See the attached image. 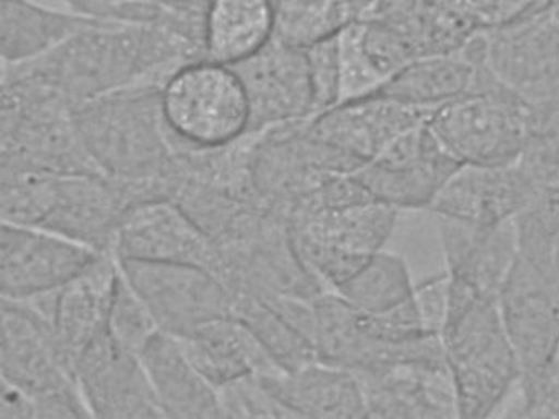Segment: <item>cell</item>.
<instances>
[{"mask_svg": "<svg viewBox=\"0 0 559 419\" xmlns=\"http://www.w3.org/2000/svg\"><path fill=\"white\" fill-rule=\"evenodd\" d=\"M204 52L178 33L155 25L107 22L91 26L51 51L11 68L35 75L73 108L136 85H158Z\"/></svg>", "mask_w": 559, "mask_h": 419, "instance_id": "6da1fadb", "label": "cell"}, {"mask_svg": "<svg viewBox=\"0 0 559 419\" xmlns=\"http://www.w3.org/2000/svg\"><path fill=\"white\" fill-rule=\"evenodd\" d=\"M440 339L453 376L460 418L492 415L520 382L519 360L499 298L477 294L450 277V310Z\"/></svg>", "mask_w": 559, "mask_h": 419, "instance_id": "7a4b0ae2", "label": "cell"}, {"mask_svg": "<svg viewBox=\"0 0 559 419\" xmlns=\"http://www.w3.org/2000/svg\"><path fill=\"white\" fill-rule=\"evenodd\" d=\"M2 164L5 170L106 173L81 137L74 108L35 75L2 65Z\"/></svg>", "mask_w": 559, "mask_h": 419, "instance_id": "3957f363", "label": "cell"}, {"mask_svg": "<svg viewBox=\"0 0 559 419\" xmlns=\"http://www.w3.org/2000/svg\"><path fill=\"white\" fill-rule=\"evenodd\" d=\"M81 137L97 166L122 180L168 176L186 146L166 124L162 87L136 85L74 108Z\"/></svg>", "mask_w": 559, "mask_h": 419, "instance_id": "277c9868", "label": "cell"}, {"mask_svg": "<svg viewBox=\"0 0 559 419\" xmlns=\"http://www.w3.org/2000/svg\"><path fill=\"white\" fill-rule=\"evenodd\" d=\"M427 124L463 166H506L519 163L528 146L533 105L486 68L476 91L435 108Z\"/></svg>", "mask_w": 559, "mask_h": 419, "instance_id": "5b68a950", "label": "cell"}, {"mask_svg": "<svg viewBox=\"0 0 559 419\" xmlns=\"http://www.w3.org/2000/svg\"><path fill=\"white\" fill-rule=\"evenodd\" d=\"M166 124L191 147H221L250 131L247 88L235 68L211 59L186 62L162 87Z\"/></svg>", "mask_w": 559, "mask_h": 419, "instance_id": "8992f818", "label": "cell"}, {"mask_svg": "<svg viewBox=\"0 0 559 419\" xmlns=\"http://www.w3.org/2000/svg\"><path fill=\"white\" fill-rule=\"evenodd\" d=\"M117 261L163 333L185 337L207 321L234 314L230 290L214 271L173 262Z\"/></svg>", "mask_w": 559, "mask_h": 419, "instance_id": "52a82bcc", "label": "cell"}, {"mask_svg": "<svg viewBox=\"0 0 559 419\" xmlns=\"http://www.w3.org/2000/svg\"><path fill=\"white\" fill-rule=\"evenodd\" d=\"M461 166L425 123L399 136L355 176L378 202L395 210H428Z\"/></svg>", "mask_w": 559, "mask_h": 419, "instance_id": "ba28073f", "label": "cell"}, {"mask_svg": "<svg viewBox=\"0 0 559 419\" xmlns=\"http://www.w3.org/2000/svg\"><path fill=\"white\" fill-rule=\"evenodd\" d=\"M499 303L519 360V386L528 385L559 347V280L516 252Z\"/></svg>", "mask_w": 559, "mask_h": 419, "instance_id": "9c48e42d", "label": "cell"}, {"mask_svg": "<svg viewBox=\"0 0 559 419\" xmlns=\"http://www.w3.org/2000/svg\"><path fill=\"white\" fill-rule=\"evenodd\" d=\"M484 64L492 77L532 105L559 95V26L545 7L483 32Z\"/></svg>", "mask_w": 559, "mask_h": 419, "instance_id": "30bf717a", "label": "cell"}, {"mask_svg": "<svg viewBox=\"0 0 559 419\" xmlns=\"http://www.w3.org/2000/svg\"><path fill=\"white\" fill-rule=\"evenodd\" d=\"M109 251L119 259L198 265L218 274L214 239L169 199H150L127 208Z\"/></svg>", "mask_w": 559, "mask_h": 419, "instance_id": "8fae6325", "label": "cell"}, {"mask_svg": "<svg viewBox=\"0 0 559 419\" xmlns=\"http://www.w3.org/2000/svg\"><path fill=\"white\" fill-rule=\"evenodd\" d=\"M103 251L41 226L2 222L0 291L24 298L63 287Z\"/></svg>", "mask_w": 559, "mask_h": 419, "instance_id": "7c38bea8", "label": "cell"}, {"mask_svg": "<svg viewBox=\"0 0 559 419\" xmlns=\"http://www.w3.org/2000/svg\"><path fill=\"white\" fill-rule=\"evenodd\" d=\"M0 367L2 379L28 392L78 396L84 402L76 367L61 347L51 323L5 298H2Z\"/></svg>", "mask_w": 559, "mask_h": 419, "instance_id": "4fadbf2b", "label": "cell"}, {"mask_svg": "<svg viewBox=\"0 0 559 419\" xmlns=\"http://www.w3.org/2000/svg\"><path fill=\"white\" fill-rule=\"evenodd\" d=\"M76 379L93 418H166L142 360L109 327L81 354Z\"/></svg>", "mask_w": 559, "mask_h": 419, "instance_id": "5bb4252c", "label": "cell"}, {"mask_svg": "<svg viewBox=\"0 0 559 419\" xmlns=\"http://www.w3.org/2000/svg\"><path fill=\"white\" fill-rule=\"evenodd\" d=\"M522 163L506 166H461L430 205L440 218L474 225H500L515 219L542 195Z\"/></svg>", "mask_w": 559, "mask_h": 419, "instance_id": "9a60e30c", "label": "cell"}, {"mask_svg": "<svg viewBox=\"0 0 559 419\" xmlns=\"http://www.w3.org/2000/svg\"><path fill=\"white\" fill-rule=\"evenodd\" d=\"M251 107L250 130H266L313 117V91L306 49L271 39L257 55L231 65Z\"/></svg>", "mask_w": 559, "mask_h": 419, "instance_id": "2e32d148", "label": "cell"}, {"mask_svg": "<svg viewBox=\"0 0 559 419\" xmlns=\"http://www.w3.org/2000/svg\"><path fill=\"white\" fill-rule=\"evenodd\" d=\"M433 110L374 94L343 101L316 115L306 121V131L316 140L368 164L399 136L427 123Z\"/></svg>", "mask_w": 559, "mask_h": 419, "instance_id": "e0dca14e", "label": "cell"}, {"mask_svg": "<svg viewBox=\"0 0 559 419\" xmlns=\"http://www.w3.org/2000/svg\"><path fill=\"white\" fill-rule=\"evenodd\" d=\"M355 375L365 395L366 418H460L447 359L405 360Z\"/></svg>", "mask_w": 559, "mask_h": 419, "instance_id": "ac0fdd59", "label": "cell"}, {"mask_svg": "<svg viewBox=\"0 0 559 419\" xmlns=\"http://www.w3.org/2000/svg\"><path fill=\"white\" fill-rule=\"evenodd\" d=\"M133 203H139V196L129 180L107 173H67L60 177L57 205L40 226L97 251H109L120 218Z\"/></svg>", "mask_w": 559, "mask_h": 419, "instance_id": "d6986e66", "label": "cell"}, {"mask_svg": "<svg viewBox=\"0 0 559 419\" xmlns=\"http://www.w3.org/2000/svg\"><path fill=\"white\" fill-rule=\"evenodd\" d=\"M447 274L480 295L500 297L519 252L516 218L500 225H474L440 218Z\"/></svg>", "mask_w": 559, "mask_h": 419, "instance_id": "ffe728a7", "label": "cell"}, {"mask_svg": "<svg viewBox=\"0 0 559 419\" xmlns=\"http://www.w3.org/2000/svg\"><path fill=\"white\" fill-rule=\"evenodd\" d=\"M117 282L119 262L112 251H104L58 290L53 330L74 367L109 327Z\"/></svg>", "mask_w": 559, "mask_h": 419, "instance_id": "44dd1931", "label": "cell"}, {"mask_svg": "<svg viewBox=\"0 0 559 419\" xmlns=\"http://www.w3.org/2000/svg\"><path fill=\"white\" fill-rule=\"evenodd\" d=\"M176 339L215 388L251 373L276 376L287 372L254 331L235 314L207 321Z\"/></svg>", "mask_w": 559, "mask_h": 419, "instance_id": "7402d4cb", "label": "cell"}, {"mask_svg": "<svg viewBox=\"0 0 559 419\" xmlns=\"http://www.w3.org/2000/svg\"><path fill=\"white\" fill-rule=\"evenodd\" d=\"M483 71L484 36L480 32L457 51L415 59L389 77L376 95L414 107L437 108L476 91Z\"/></svg>", "mask_w": 559, "mask_h": 419, "instance_id": "603a6c76", "label": "cell"}, {"mask_svg": "<svg viewBox=\"0 0 559 419\" xmlns=\"http://www.w3.org/2000/svg\"><path fill=\"white\" fill-rule=\"evenodd\" d=\"M399 210L385 203H356L338 208H296L289 213L290 236L346 254L371 258L394 232Z\"/></svg>", "mask_w": 559, "mask_h": 419, "instance_id": "cb8c5ba5", "label": "cell"}, {"mask_svg": "<svg viewBox=\"0 0 559 419\" xmlns=\"http://www.w3.org/2000/svg\"><path fill=\"white\" fill-rule=\"evenodd\" d=\"M140 360L166 418H222L217 388L199 372L175 336L159 331Z\"/></svg>", "mask_w": 559, "mask_h": 419, "instance_id": "d4e9b609", "label": "cell"}, {"mask_svg": "<svg viewBox=\"0 0 559 419\" xmlns=\"http://www.w3.org/2000/svg\"><path fill=\"white\" fill-rule=\"evenodd\" d=\"M270 380L299 418H366L361 383L345 367L316 360Z\"/></svg>", "mask_w": 559, "mask_h": 419, "instance_id": "484cf974", "label": "cell"}, {"mask_svg": "<svg viewBox=\"0 0 559 419\" xmlns=\"http://www.w3.org/2000/svg\"><path fill=\"white\" fill-rule=\"evenodd\" d=\"M100 23L107 22L70 9H50L35 0H0L2 64L31 61Z\"/></svg>", "mask_w": 559, "mask_h": 419, "instance_id": "4316f807", "label": "cell"}, {"mask_svg": "<svg viewBox=\"0 0 559 419\" xmlns=\"http://www.w3.org/2000/svg\"><path fill=\"white\" fill-rule=\"evenodd\" d=\"M274 0H211L205 9V59L237 65L274 38Z\"/></svg>", "mask_w": 559, "mask_h": 419, "instance_id": "83f0119b", "label": "cell"}, {"mask_svg": "<svg viewBox=\"0 0 559 419\" xmlns=\"http://www.w3.org/2000/svg\"><path fill=\"white\" fill-rule=\"evenodd\" d=\"M362 16L394 26L418 58L457 51L480 33L440 0H376Z\"/></svg>", "mask_w": 559, "mask_h": 419, "instance_id": "f1b7e54d", "label": "cell"}, {"mask_svg": "<svg viewBox=\"0 0 559 419\" xmlns=\"http://www.w3.org/2000/svg\"><path fill=\"white\" fill-rule=\"evenodd\" d=\"M407 262L394 252H376L335 294L359 313L376 314L392 310L414 294Z\"/></svg>", "mask_w": 559, "mask_h": 419, "instance_id": "f546056e", "label": "cell"}, {"mask_svg": "<svg viewBox=\"0 0 559 419\" xmlns=\"http://www.w3.org/2000/svg\"><path fill=\"white\" fill-rule=\"evenodd\" d=\"M274 38L299 49L335 38L361 19L348 0H274Z\"/></svg>", "mask_w": 559, "mask_h": 419, "instance_id": "4dcf8cb0", "label": "cell"}, {"mask_svg": "<svg viewBox=\"0 0 559 419\" xmlns=\"http://www.w3.org/2000/svg\"><path fill=\"white\" fill-rule=\"evenodd\" d=\"M234 314L243 320L286 370L319 360L313 344L273 307L245 291H234Z\"/></svg>", "mask_w": 559, "mask_h": 419, "instance_id": "1f68e13d", "label": "cell"}, {"mask_svg": "<svg viewBox=\"0 0 559 419\" xmlns=\"http://www.w3.org/2000/svg\"><path fill=\"white\" fill-rule=\"evenodd\" d=\"M58 173L2 169L0 215L14 225L40 226L53 212L60 190Z\"/></svg>", "mask_w": 559, "mask_h": 419, "instance_id": "d6a6232c", "label": "cell"}, {"mask_svg": "<svg viewBox=\"0 0 559 419\" xmlns=\"http://www.w3.org/2000/svg\"><path fill=\"white\" fill-rule=\"evenodd\" d=\"M222 418H299L277 395L270 376H238L217 386Z\"/></svg>", "mask_w": 559, "mask_h": 419, "instance_id": "836d02e7", "label": "cell"}, {"mask_svg": "<svg viewBox=\"0 0 559 419\" xmlns=\"http://www.w3.org/2000/svg\"><path fill=\"white\" fill-rule=\"evenodd\" d=\"M119 262V261H117ZM158 323L142 298L133 290L119 265V282L110 308L109 333L130 352L140 357L146 344L159 333Z\"/></svg>", "mask_w": 559, "mask_h": 419, "instance_id": "e575fe53", "label": "cell"}, {"mask_svg": "<svg viewBox=\"0 0 559 419\" xmlns=\"http://www.w3.org/2000/svg\"><path fill=\"white\" fill-rule=\"evenodd\" d=\"M340 100L338 104L376 94L384 79L372 68L359 43L358 20L338 35ZM336 104V105H338Z\"/></svg>", "mask_w": 559, "mask_h": 419, "instance_id": "d590c367", "label": "cell"}, {"mask_svg": "<svg viewBox=\"0 0 559 419\" xmlns=\"http://www.w3.org/2000/svg\"><path fill=\"white\" fill-rule=\"evenodd\" d=\"M454 13L466 20L476 32H492L512 25L536 10L548 0H440Z\"/></svg>", "mask_w": 559, "mask_h": 419, "instance_id": "8d00e7d4", "label": "cell"}, {"mask_svg": "<svg viewBox=\"0 0 559 419\" xmlns=\"http://www.w3.org/2000/svg\"><path fill=\"white\" fill-rule=\"evenodd\" d=\"M313 91V117L335 107L340 100L338 36L306 49Z\"/></svg>", "mask_w": 559, "mask_h": 419, "instance_id": "74e56055", "label": "cell"}, {"mask_svg": "<svg viewBox=\"0 0 559 419\" xmlns=\"http://www.w3.org/2000/svg\"><path fill=\"white\" fill-rule=\"evenodd\" d=\"M516 226L559 271V195L543 192L532 206L516 216Z\"/></svg>", "mask_w": 559, "mask_h": 419, "instance_id": "f35d334b", "label": "cell"}, {"mask_svg": "<svg viewBox=\"0 0 559 419\" xmlns=\"http://www.w3.org/2000/svg\"><path fill=\"white\" fill-rule=\"evenodd\" d=\"M520 163L532 169L559 164V95L533 105L532 136Z\"/></svg>", "mask_w": 559, "mask_h": 419, "instance_id": "ab89813d", "label": "cell"}, {"mask_svg": "<svg viewBox=\"0 0 559 419\" xmlns=\"http://www.w3.org/2000/svg\"><path fill=\"white\" fill-rule=\"evenodd\" d=\"M412 297L424 330L431 336L440 337L450 310V277L447 271L415 285Z\"/></svg>", "mask_w": 559, "mask_h": 419, "instance_id": "60d3db41", "label": "cell"}, {"mask_svg": "<svg viewBox=\"0 0 559 419\" xmlns=\"http://www.w3.org/2000/svg\"><path fill=\"white\" fill-rule=\"evenodd\" d=\"M526 418H559V347L551 362L528 385L520 386Z\"/></svg>", "mask_w": 559, "mask_h": 419, "instance_id": "b9f144b4", "label": "cell"}, {"mask_svg": "<svg viewBox=\"0 0 559 419\" xmlns=\"http://www.w3.org/2000/svg\"><path fill=\"white\" fill-rule=\"evenodd\" d=\"M526 167V166H525ZM528 172L532 173L533 179L538 183L539 189L546 193H555L559 195V164H552V166L545 167H526Z\"/></svg>", "mask_w": 559, "mask_h": 419, "instance_id": "7bdbcfd3", "label": "cell"}, {"mask_svg": "<svg viewBox=\"0 0 559 419\" xmlns=\"http://www.w3.org/2000/svg\"><path fill=\"white\" fill-rule=\"evenodd\" d=\"M163 2L171 3V5L185 7V9H207V3L211 0H163Z\"/></svg>", "mask_w": 559, "mask_h": 419, "instance_id": "ee69618b", "label": "cell"}, {"mask_svg": "<svg viewBox=\"0 0 559 419\" xmlns=\"http://www.w3.org/2000/svg\"><path fill=\"white\" fill-rule=\"evenodd\" d=\"M546 10H548L549 15L555 20L556 25L559 26V0H548V2H546Z\"/></svg>", "mask_w": 559, "mask_h": 419, "instance_id": "f6af8a7d", "label": "cell"}, {"mask_svg": "<svg viewBox=\"0 0 559 419\" xmlns=\"http://www.w3.org/2000/svg\"><path fill=\"white\" fill-rule=\"evenodd\" d=\"M349 3H352L355 9H358L359 12H365L366 9H369V7L374 3V0H348Z\"/></svg>", "mask_w": 559, "mask_h": 419, "instance_id": "bcb514c9", "label": "cell"}]
</instances>
